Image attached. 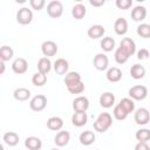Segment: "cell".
I'll return each mask as SVG.
<instances>
[{"instance_id": "cell-5", "label": "cell", "mask_w": 150, "mask_h": 150, "mask_svg": "<svg viewBox=\"0 0 150 150\" xmlns=\"http://www.w3.org/2000/svg\"><path fill=\"white\" fill-rule=\"evenodd\" d=\"M46 105H47V97L45 95H35L29 102V108L33 111H41L46 108Z\"/></svg>"}, {"instance_id": "cell-12", "label": "cell", "mask_w": 150, "mask_h": 150, "mask_svg": "<svg viewBox=\"0 0 150 150\" xmlns=\"http://www.w3.org/2000/svg\"><path fill=\"white\" fill-rule=\"evenodd\" d=\"M104 33H105V29H104V27L102 25H93L91 27H89V29L87 32L88 36L90 39H93V40L102 38L104 35Z\"/></svg>"}, {"instance_id": "cell-40", "label": "cell", "mask_w": 150, "mask_h": 150, "mask_svg": "<svg viewBox=\"0 0 150 150\" xmlns=\"http://www.w3.org/2000/svg\"><path fill=\"white\" fill-rule=\"evenodd\" d=\"M149 56H150V53H149V50L145 49V48H142V49H139V50L137 52V59H138V60H146Z\"/></svg>"}, {"instance_id": "cell-10", "label": "cell", "mask_w": 150, "mask_h": 150, "mask_svg": "<svg viewBox=\"0 0 150 150\" xmlns=\"http://www.w3.org/2000/svg\"><path fill=\"white\" fill-rule=\"evenodd\" d=\"M12 69H13V71L15 74H19V75L25 74L27 71V69H28V62L23 57H18V59H15L13 61Z\"/></svg>"}, {"instance_id": "cell-41", "label": "cell", "mask_w": 150, "mask_h": 150, "mask_svg": "<svg viewBox=\"0 0 150 150\" xmlns=\"http://www.w3.org/2000/svg\"><path fill=\"white\" fill-rule=\"evenodd\" d=\"M135 150H150V146L145 142H138L135 145Z\"/></svg>"}, {"instance_id": "cell-3", "label": "cell", "mask_w": 150, "mask_h": 150, "mask_svg": "<svg viewBox=\"0 0 150 150\" xmlns=\"http://www.w3.org/2000/svg\"><path fill=\"white\" fill-rule=\"evenodd\" d=\"M47 13L50 18H60L63 14V5L61 1L53 0L47 5Z\"/></svg>"}, {"instance_id": "cell-11", "label": "cell", "mask_w": 150, "mask_h": 150, "mask_svg": "<svg viewBox=\"0 0 150 150\" xmlns=\"http://www.w3.org/2000/svg\"><path fill=\"white\" fill-rule=\"evenodd\" d=\"M53 68H54V70H55L56 74H59V75H64V74L68 73L69 63H68V61H67L66 59L60 57V59H56V61L54 62Z\"/></svg>"}, {"instance_id": "cell-18", "label": "cell", "mask_w": 150, "mask_h": 150, "mask_svg": "<svg viewBox=\"0 0 150 150\" xmlns=\"http://www.w3.org/2000/svg\"><path fill=\"white\" fill-rule=\"evenodd\" d=\"M25 146L28 150H40L41 146H42V142L39 137L29 136L25 139Z\"/></svg>"}, {"instance_id": "cell-45", "label": "cell", "mask_w": 150, "mask_h": 150, "mask_svg": "<svg viewBox=\"0 0 150 150\" xmlns=\"http://www.w3.org/2000/svg\"><path fill=\"white\" fill-rule=\"evenodd\" d=\"M96 150H98V149H96Z\"/></svg>"}, {"instance_id": "cell-39", "label": "cell", "mask_w": 150, "mask_h": 150, "mask_svg": "<svg viewBox=\"0 0 150 150\" xmlns=\"http://www.w3.org/2000/svg\"><path fill=\"white\" fill-rule=\"evenodd\" d=\"M116 6L120 9H129L132 6V0H116Z\"/></svg>"}, {"instance_id": "cell-25", "label": "cell", "mask_w": 150, "mask_h": 150, "mask_svg": "<svg viewBox=\"0 0 150 150\" xmlns=\"http://www.w3.org/2000/svg\"><path fill=\"white\" fill-rule=\"evenodd\" d=\"M130 75L135 80H141L145 76V68L142 64L136 63L130 68Z\"/></svg>"}, {"instance_id": "cell-21", "label": "cell", "mask_w": 150, "mask_h": 150, "mask_svg": "<svg viewBox=\"0 0 150 150\" xmlns=\"http://www.w3.org/2000/svg\"><path fill=\"white\" fill-rule=\"evenodd\" d=\"M81 81H82V77L77 71H68L66 74V76H64V83H66L67 88L70 87V86L76 84V83H79Z\"/></svg>"}, {"instance_id": "cell-26", "label": "cell", "mask_w": 150, "mask_h": 150, "mask_svg": "<svg viewBox=\"0 0 150 150\" xmlns=\"http://www.w3.org/2000/svg\"><path fill=\"white\" fill-rule=\"evenodd\" d=\"M13 96L16 101L23 102V101H27L30 97V90L27 89V88H18V89L14 90Z\"/></svg>"}, {"instance_id": "cell-9", "label": "cell", "mask_w": 150, "mask_h": 150, "mask_svg": "<svg viewBox=\"0 0 150 150\" xmlns=\"http://www.w3.org/2000/svg\"><path fill=\"white\" fill-rule=\"evenodd\" d=\"M57 45L54 42V41H45L42 45H41V52L42 54L46 56V57H50V56H54L56 55L57 53Z\"/></svg>"}, {"instance_id": "cell-22", "label": "cell", "mask_w": 150, "mask_h": 150, "mask_svg": "<svg viewBox=\"0 0 150 150\" xmlns=\"http://www.w3.org/2000/svg\"><path fill=\"white\" fill-rule=\"evenodd\" d=\"M79 138H80V143H81L82 145L88 146V145H90V144H93V143L95 142L96 136H95V134H94L93 131L86 130V131L81 132V135H80Z\"/></svg>"}, {"instance_id": "cell-4", "label": "cell", "mask_w": 150, "mask_h": 150, "mask_svg": "<svg viewBox=\"0 0 150 150\" xmlns=\"http://www.w3.org/2000/svg\"><path fill=\"white\" fill-rule=\"evenodd\" d=\"M32 20H33V12L29 8L22 7V8H20L18 11V13H16V21H18V23L26 26V25H29L32 22Z\"/></svg>"}, {"instance_id": "cell-15", "label": "cell", "mask_w": 150, "mask_h": 150, "mask_svg": "<svg viewBox=\"0 0 150 150\" xmlns=\"http://www.w3.org/2000/svg\"><path fill=\"white\" fill-rule=\"evenodd\" d=\"M63 127V120L59 116H52L47 120V128L53 131H59Z\"/></svg>"}, {"instance_id": "cell-29", "label": "cell", "mask_w": 150, "mask_h": 150, "mask_svg": "<svg viewBox=\"0 0 150 150\" xmlns=\"http://www.w3.org/2000/svg\"><path fill=\"white\" fill-rule=\"evenodd\" d=\"M115 61L118 63V64H123V63H125L128 60H129V57H130V55L125 52V50H123L121 47H118L116 50H115Z\"/></svg>"}, {"instance_id": "cell-42", "label": "cell", "mask_w": 150, "mask_h": 150, "mask_svg": "<svg viewBox=\"0 0 150 150\" xmlns=\"http://www.w3.org/2000/svg\"><path fill=\"white\" fill-rule=\"evenodd\" d=\"M104 0H100V1H96V0H90L89 1V4L91 5V6H94V7H100V6H103L104 5Z\"/></svg>"}, {"instance_id": "cell-43", "label": "cell", "mask_w": 150, "mask_h": 150, "mask_svg": "<svg viewBox=\"0 0 150 150\" xmlns=\"http://www.w3.org/2000/svg\"><path fill=\"white\" fill-rule=\"evenodd\" d=\"M0 66H1L0 74H4V73H5V62H4V61H1V62H0Z\"/></svg>"}, {"instance_id": "cell-13", "label": "cell", "mask_w": 150, "mask_h": 150, "mask_svg": "<svg viewBox=\"0 0 150 150\" xmlns=\"http://www.w3.org/2000/svg\"><path fill=\"white\" fill-rule=\"evenodd\" d=\"M70 141V134L66 130H61L59 131L55 137H54V143L57 145V146H64L69 143Z\"/></svg>"}, {"instance_id": "cell-30", "label": "cell", "mask_w": 150, "mask_h": 150, "mask_svg": "<svg viewBox=\"0 0 150 150\" xmlns=\"http://www.w3.org/2000/svg\"><path fill=\"white\" fill-rule=\"evenodd\" d=\"M100 46H101L103 52H111L115 48V40L110 36H105L101 40Z\"/></svg>"}, {"instance_id": "cell-31", "label": "cell", "mask_w": 150, "mask_h": 150, "mask_svg": "<svg viewBox=\"0 0 150 150\" xmlns=\"http://www.w3.org/2000/svg\"><path fill=\"white\" fill-rule=\"evenodd\" d=\"M13 56H14V50L9 46H2L0 48V60L1 61H4V62L9 61Z\"/></svg>"}, {"instance_id": "cell-35", "label": "cell", "mask_w": 150, "mask_h": 150, "mask_svg": "<svg viewBox=\"0 0 150 150\" xmlns=\"http://www.w3.org/2000/svg\"><path fill=\"white\" fill-rule=\"evenodd\" d=\"M112 114H114L115 118L118 120V121H123V120H125V118L128 117V115H129V114L121 107L120 103L116 104V105L114 107V111H112Z\"/></svg>"}, {"instance_id": "cell-19", "label": "cell", "mask_w": 150, "mask_h": 150, "mask_svg": "<svg viewBox=\"0 0 150 150\" xmlns=\"http://www.w3.org/2000/svg\"><path fill=\"white\" fill-rule=\"evenodd\" d=\"M146 16V8L144 6H136L134 7V9L131 11V19L134 21H143Z\"/></svg>"}, {"instance_id": "cell-6", "label": "cell", "mask_w": 150, "mask_h": 150, "mask_svg": "<svg viewBox=\"0 0 150 150\" xmlns=\"http://www.w3.org/2000/svg\"><path fill=\"white\" fill-rule=\"evenodd\" d=\"M93 63H94V67H95L97 70L103 71V70L108 69V66H109V59H108V56H107L105 54H103V53H98V54L95 55Z\"/></svg>"}, {"instance_id": "cell-20", "label": "cell", "mask_w": 150, "mask_h": 150, "mask_svg": "<svg viewBox=\"0 0 150 150\" xmlns=\"http://www.w3.org/2000/svg\"><path fill=\"white\" fill-rule=\"evenodd\" d=\"M115 103V95L107 91V93H103L101 96H100V104L103 107V108H111Z\"/></svg>"}, {"instance_id": "cell-37", "label": "cell", "mask_w": 150, "mask_h": 150, "mask_svg": "<svg viewBox=\"0 0 150 150\" xmlns=\"http://www.w3.org/2000/svg\"><path fill=\"white\" fill-rule=\"evenodd\" d=\"M67 89H68V91H69L70 94H81V93H83V90H84V83L81 81V82H79V83H76V84H74V86L68 87Z\"/></svg>"}, {"instance_id": "cell-24", "label": "cell", "mask_w": 150, "mask_h": 150, "mask_svg": "<svg viewBox=\"0 0 150 150\" xmlns=\"http://www.w3.org/2000/svg\"><path fill=\"white\" fill-rule=\"evenodd\" d=\"M88 121V116H87V112H74L73 116H71V123L75 125V127H83Z\"/></svg>"}, {"instance_id": "cell-34", "label": "cell", "mask_w": 150, "mask_h": 150, "mask_svg": "<svg viewBox=\"0 0 150 150\" xmlns=\"http://www.w3.org/2000/svg\"><path fill=\"white\" fill-rule=\"evenodd\" d=\"M135 137L138 142H145L148 143V141H150V129H139L136 131Z\"/></svg>"}, {"instance_id": "cell-7", "label": "cell", "mask_w": 150, "mask_h": 150, "mask_svg": "<svg viewBox=\"0 0 150 150\" xmlns=\"http://www.w3.org/2000/svg\"><path fill=\"white\" fill-rule=\"evenodd\" d=\"M135 122L139 125H145L150 121V112L146 108H138L135 111Z\"/></svg>"}, {"instance_id": "cell-23", "label": "cell", "mask_w": 150, "mask_h": 150, "mask_svg": "<svg viewBox=\"0 0 150 150\" xmlns=\"http://www.w3.org/2000/svg\"><path fill=\"white\" fill-rule=\"evenodd\" d=\"M52 69V61L49 60V57H41L38 62V71L47 75Z\"/></svg>"}, {"instance_id": "cell-27", "label": "cell", "mask_w": 150, "mask_h": 150, "mask_svg": "<svg viewBox=\"0 0 150 150\" xmlns=\"http://www.w3.org/2000/svg\"><path fill=\"white\" fill-rule=\"evenodd\" d=\"M86 13H87V9H86L84 5H82V4H76V5H74L73 8H71V15H73V18L76 19V20L83 19L84 15H86Z\"/></svg>"}, {"instance_id": "cell-32", "label": "cell", "mask_w": 150, "mask_h": 150, "mask_svg": "<svg viewBox=\"0 0 150 150\" xmlns=\"http://www.w3.org/2000/svg\"><path fill=\"white\" fill-rule=\"evenodd\" d=\"M120 104H121V107H122L128 114H130V112H132V111L135 110V102H134V100L130 98V97H124V98H122V100L120 101Z\"/></svg>"}, {"instance_id": "cell-16", "label": "cell", "mask_w": 150, "mask_h": 150, "mask_svg": "<svg viewBox=\"0 0 150 150\" xmlns=\"http://www.w3.org/2000/svg\"><path fill=\"white\" fill-rule=\"evenodd\" d=\"M105 76H107V80L109 82H112V83L118 82L122 79V70L120 68H117V67H111V68H109L107 70Z\"/></svg>"}, {"instance_id": "cell-38", "label": "cell", "mask_w": 150, "mask_h": 150, "mask_svg": "<svg viewBox=\"0 0 150 150\" xmlns=\"http://www.w3.org/2000/svg\"><path fill=\"white\" fill-rule=\"evenodd\" d=\"M29 5L35 11H41L45 5H46V1L45 0H29Z\"/></svg>"}, {"instance_id": "cell-28", "label": "cell", "mask_w": 150, "mask_h": 150, "mask_svg": "<svg viewBox=\"0 0 150 150\" xmlns=\"http://www.w3.org/2000/svg\"><path fill=\"white\" fill-rule=\"evenodd\" d=\"M2 139L8 146H15L19 143V135L14 131H8V132L4 134Z\"/></svg>"}, {"instance_id": "cell-17", "label": "cell", "mask_w": 150, "mask_h": 150, "mask_svg": "<svg viewBox=\"0 0 150 150\" xmlns=\"http://www.w3.org/2000/svg\"><path fill=\"white\" fill-rule=\"evenodd\" d=\"M114 29L117 35H124L128 32V21L124 18L116 19V21L114 23Z\"/></svg>"}, {"instance_id": "cell-33", "label": "cell", "mask_w": 150, "mask_h": 150, "mask_svg": "<svg viewBox=\"0 0 150 150\" xmlns=\"http://www.w3.org/2000/svg\"><path fill=\"white\" fill-rule=\"evenodd\" d=\"M32 82H33V84L36 86V87H42V86H45L46 82H47V75H45V74H42V73H40V71H36V73L33 75V77H32Z\"/></svg>"}, {"instance_id": "cell-14", "label": "cell", "mask_w": 150, "mask_h": 150, "mask_svg": "<svg viewBox=\"0 0 150 150\" xmlns=\"http://www.w3.org/2000/svg\"><path fill=\"white\" fill-rule=\"evenodd\" d=\"M120 47H121L123 50H125L130 56L134 55L135 52H136V43H135V41H134L132 39H130V38H124V39H122V41H121V43H120Z\"/></svg>"}, {"instance_id": "cell-8", "label": "cell", "mask_w": 150, "mask_h": 150, "mask_svg": "<svg viewBox=\"0 0 150 150\" xmlns=\"http://www.w3.org/2000/svg\"><path fill=\"white\" fill-rule=\"evenodd\" d=\"M89 108V100L86 96H79L73 101V109L76 112H86Z\"/></svg>"}, {"instance_id": "cell-1", "label": "cell", "mask_w": 150, "mask_h": 150, "mask_svg": "<svg viewBox=\"0 0 150 150\" xmlns=\"http://www.w3.org/2000/svg\"><path fill=\"white\" fill-rule=\"evenodd\" d=\"M112 124V117L109 112H101L94 122V129L98 132H105Z\"/></svg>"}, {"instance_id": "cell-36", "label": "cell", "mask_w": 150, "mask_h": 150, "mask_svg": "<svg viewBox=\"0 0 150 150\" xmlns=\"http://www.w3.org/2000/svg\"><path fill=\"white\" fill-rule=\"evenodd\" d=\"M137 34L141 36V38H144V39H149L150 38V25L149 23H141L137 29H136Z\"/></svg>"}, {"instance_id": "cell-44", "label": "cell", "mask_w": 150, "mask_h": 150, "mask_svg": "<svg viewBox=\"0 0 150 150\" xmlns=\"http://www.w3.org/2000/svg\"><path fill=\"white\" fill-rule=\"evenodd\" d=\"M52 150H60V149H52Z\"/></svg>"}, {"instance_id": "cell-2", "label": "cell", "mask_w": 150, "mask_h": 150, "mask_svg": "<svg viewBox=\"0 0 150 150\" xmlns=\"http://www.w3.org/2000/svg\"><path fill=\"white\" fill-rule=\"evenodd\" d=\"M130 98L132 100H136V101H142L144 100L146 96H148V89L145 86H142V84H137V86H134L129 89L128 91Z\"/></svg>"}]
</instances>
